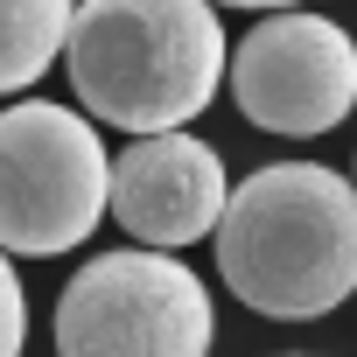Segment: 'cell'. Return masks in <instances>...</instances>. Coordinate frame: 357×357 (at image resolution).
Masks as SVG:
<instances>
[{"instance_id":"6","label":"cell","mask_w":357,"mask_h":357,"mask_svg":"<svg viewBox=\"0 0 357 357\" xmlns=\"http://www.w3.org/2000/svg\"><path fill=\"white\" fill-rule=\"evenodd\" d=\"M225 161L211 140L168 126V133H140L119 161H105V211L154 252L168 245H197L211 238L218 211H225Z\"/></svg>"},{"instance_id":"3","label":"cell","mask_w":357,"mask_h":357,"mask_svg":"<svg viewBox=\"0 0 357 357\" xmlns=\"http://www.w3.org/2000/svg\"><path fill=\"white\" fill-rule=\"evenodd\" d=\"M105 218V147L84 112L29 98L0 112V252L56 259Z\"/></svg>"},{"instance_id":"8","label":"cell","mask_w":357,"mask_h":357,"mask_svg":"<svg viewBox=\"0 0 357 357\" xmlns=\"http://www.w3.org/2000/svg\"><path fill=\"white\" fill-rule=\"evenodd\" d=\"M22 343H29V294L15 280V259L0 252V357H22Z\"/></svg>"},{"instance_id":"1","label":"cell","mask_w":357,"mask_h":357,"mask_svg":"<svg viewBox=\"0 0 357 357\" xmlns=\"http://www.w3.org/2000/svg\"><path fill=\"white\" fill-rule=\"evenodd\" d=\"M211 238L225 287L273 322H315L357 287V197L343 168H252L238 190H225Z\"/></svg>"},{"instance_id":"5","label":"cell","mask_w":357,"mask_h":357,"mask_svg":"<svg viewBox=\"0 0 357 357\" xmlns=\"http://www.w3.org/2000/svg\"><path fill=\"white\" fill-rule=\"evenodd\" d=\"M231 98L266 133H329L357 105V50L329 15L280 8L238 43Z\"/></svg>"},{"instance_id":"7","label":"cell","mask_w":357,"mask_h":357,"mask_svg":"<svg viewBox=\"0 0 357 357\" xmlns=\"http://www.w3.org/2000/svg\"><path fill=\"white\" fill-rule=\"evenodd\" d=\"M70 8L77 0H0V98L29 91L56 63Z\"/></svg>"},{"instance_id":"4","label":"cell","mask_w":357,"mask_h":357,"mask_svg":"<svg viewBox=\"0 0 357 357\" xmlns=\"http://www.w3.org/2000/svg\"><path fill=\"white\" fill-rule=\"evenodd\" d=\"M211 294L168 252H105L56 301V357H211Z\"/></svg>"},{"instance_id":"2","label":"cell","mask_w":357,"mask_h":357,"mask_svg":"<svg viewBox=\"0 0 357 357\" xmlns=\"http://www.w3.org/2000/svg\"><path fill=\"white\" fill-rule=\"evenodd\" d=\"M70 91L119 133L190 126L225 84V29L211 0H77L63 50Z\"/></svg>"},{"instance_id":"9","label":"cell","mask_w":357,"mask_h":357,"mask_svg":"<svg viewBox=\"0 0 357 357\" xmlns=\"http://www.w3.org/2000/svg\"><path fill=\"white\" fill-rule=\"evenodd\" d=\"M218 8V0H211ZM225 8H294V0H225Z\"/></svg>"}]
</instances>
